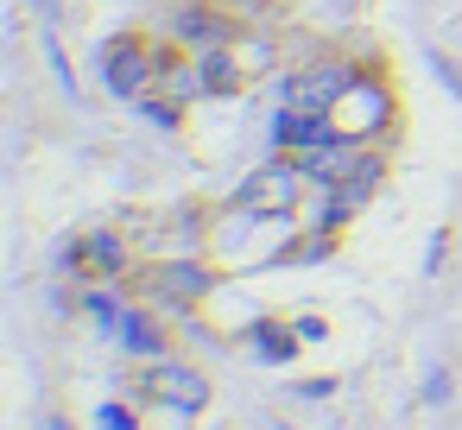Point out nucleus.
I'll use <instances>...</instances> for the list:
<instances>
[{"instance_id":"1","label":"nucleus","mask_w":462,"mask_h":430,"mask_svg":"<svg viewBox=\"0 0 462 430\" xmlns=\"http://www.w3.org/2000/svg\"><path fill=\"white\" fill-rule=\"evenodd\" d=\"M304 190H310L304 159H298V152H273V159L235 190V203L254 209V215H266V222H291V215L304 209Z\"/></svg>"},{"instance_id":"2","label":"nucleus","mask_w":462,"mask_h":430,"mask_svg":"<svg viewBox=\"0 0 462 430\" xmlns=\"http://www.w3.org/2000/svg\"><path fill=\"white\" fill-rule=\"evenodd\" d=\"M102 83H108V96L140 102V96L159 83V45H152L146 32H115V39H102Z\"/></svg>"},{"instance_id":"3","label":"nucleus","mask_w":462,"mask_h":430,"mask_svg":"<svg viewBox=\"0 0 462 430\" xmlns=\"http://www.w3.org/2000/svg\"><path fill=\"white\" fill-rule=\"evenodd\" d=\"M329 121H336L342 133H355L361 146H374V140H380V133H386V127L399 121L393 83H386L380 70H361V77H355V89H348V96L336 102V114H329Z\"/></svg>"},{"instance_id":"4","label":"nucleus","mask_w":462,"mask_h":430,"mask_svg":"<svg viewBox=\"0 0 462 430\" xmlns=\"http://www.w3.org/2000/svg\"><path fill=\"white\" fill-rule=\"evenodd\" d=\"M355 64L348 58H310L298 70H285V102L304 108V114H336V102L355 89Z\"/></svg>"},{"instance_id":"5","label":"nucleus","mask_w":462,"mask_h":430,"mask_svg":"<svg viewBox=\"0 0 462 430\" xmlns=\"http://www.w3.org/2000/svg\"><path fill=\"white\" fill-rule=\"evenodd\" d=\"M64 266L83 272V279H127L134 272V241L121 222H89L70 247H64Z\"/></svg>"},{"instance_id":"6","label":"nucleus","mask_w":462,"mask_h":430,"mask_svg":"<svg viewBox=\"0 0 462 430\" xmlns=\"http://www.w3.org/2000/svg\"><path fill=\"white\" fill-rule=\"evenodd\" d=\"M216 291V272L203 266V260H152L146 272H140V297L152 304V310H190V304H203Z\"/></svg>"},{"instance_id":"7","label":"nucleus","mask_w":462,"mask_h":430,"mask_svg":"<svg viewBox=\"0 0 462 430\" xmlns=\"http://www.w3.org/2000/svg\"><path fill=\"white\" fill-rule=\"evenodd\" d=\"M209 373L197 367V361H178V354H159V361H146V373H140V398L146 405H171V411H203L209 405Z\"/></svg>"},{"instance_id":"8","label":"nucleus","mask_w":462,"mask_h":430,"mask_svg":"<svg viewBox=\"0 0 462 430\" xmlns=\"http://www.w3.org/2000/svg\"><path fill=\"white\" fill-rule=\"evenodd\" d=\"M304 159V171H310V190H329V184H348L355 171H361V159H367V146L355 140V133H329V140H317V146H304L298 152Z\"/></svg>"},{"instance_id":"9","label":"nucleus","mask_w":462,"mask_h":430,"mask_svg":"<svg viewBox=\"0 0 462 430\" xmlns=\"http://www.w3.org/2000/svg\"><path fill=\"white\" fill-rule=\"evenodd\" d=\"M171 39L184 51H216V45L241 39V20H228L222 7H209V0H190V7H178V20H171Z\"/></svg>"},{"instance_id":"10","label":"nucleus","mask_w":462,"mask_h":430,"mask_svg":"<svg viewBox=\"0 0 462 430\" xmlns=\"http://www.w3.org/2000/svg\"><path fill=\"white\" fill-rule=\"evenodd\" d=\"M159 96H171L178 108H197V102H209V70H203V51H171V58H159V83H152Z\"/></svg>"},{"instance_id":"11","label":"nucleus","mask_w":462,"mask_h":430,"mask_svg":"<svg viewBox=\"0 0 462 430\" xmlns=\"http://www.w3.org/2000/svg\"><path fill=\"white\" fill-rule=\"evenodd\" d=\"M336 133V121L329 114H304V108H279L273 114V152H304V146H317V140H329Z\"/></svg>"},{"instance_id":"12","label":"nucleus","mask_w":462,"mask_h":430,"mask_svg":"<svg viewBox=\"0 0 462 430\" xmlns=\"http://www.w3.org/2000/svg\"><path fill=\"white\" fill-rule=\"evenodd\" d=\"M121 348L127 354H140V361H159V354H171V335H165V323L152 316V304H127V316H121Z\"/></svg>"},{"instance_id":"13","label":"nucleus","mask_w":462,"mask_h":430,"mask_svg":"<svg viewBox=\"0 0 462 430\" xmlns=\"http://www.w3.org/2000/svg\"><path fill=\"white\" fill-rule=\"evenodd\" d=\"M121 279H102V285H89L83 291V316L96 323V329H121V316H127V304H121V291H115Z\"/></svg>"},{"instance_id":"14","label":"nucleus","mask_w":462,"mask_h":430,"mask_svg":"<svg viewBox=\"0 0 462 430\" xmlns=\"http://www.w3.org/2000/svg\"><path fill=\"white\" fill-rule=\"evenodd\" d=\"M254 335H260V354H266V361H285V354H291V342H285L279 329H266V323H254Z\"/></svg>"},{"instance_id":"15","label":"nucleus","mask_w":462,"mask_h":430,"mask_svg":"<svg viewBox=\"0 0 462 430\" xmlns=\"http://www.w3.org/2000/svg\"><path fill=\"white\" fill-rule=\"evenodd\" d=\"M102 430H140V424H134L127 405H108V411H102Z\"/></svg>"},{"instance_id":"16","label":"nucleus","mask_w":462,"mask_h":430,"mask_svg":"<svg viewBox=\"0 0 462 430\" xmlns=\"http://www.w3.org/2000/svg\"><path fill=\"white\" fill-rule=\"evenodd\" d=\"M39 7H45V20H58V0H39Z\"/></svg>"},{"instance_id":"17","label":"nucleus","mask_w":462,"mask_h":430,"mask_svg":"<svg viewBox=\"0 0 462 430\" xmlns=\"http://www.w3.org/2000/svg\"><path fill=\"white\" fill-rule=\"evenodd\" d=\"M241 7H273V0H241Z\"/></svg>"},{"instance_id":"18","label":"nucleus","mask_w":462,"mask_h":430,"mask_svg":"<svg viewBox=\"0 0 462 430\" xmlns=\"http://www.w3.org/2000/svg\"><path fill=\"white\" fill-rule=\"evenodd\" d=\"M51 430H70V424H64V417H51Z\"/></svg>"}]
</instances>
